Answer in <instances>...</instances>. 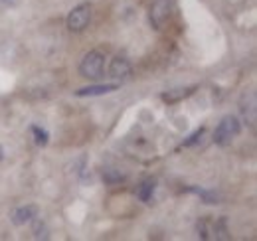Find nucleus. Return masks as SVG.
<instances>
[{"label": "nucleus", "mask_w": 257, "mask_h": 241, "mask_svg": "<svg viewBox=\"0 0 257 241\" xmlns=\"http://www.w3.org/2000/svg\"><path fill=\"white\" fill-rule=\"evenodd\" d=\"M119 89V83H99V85H89L83 89L75 91L77 97H97V95H107Z\"/></svg>", "instance_id": "8"}, {"label": "nucleus", "mask_w": 257, "mask_h": 241, "mask_svg": "<svg viewBox=\"0 0 257 241\" xmlns=\"http://www.w3.org/2000/svg\"><path fill=\"white\" fill-rule=\"evenodd\" d=\"M32 135H34V141H36L38 147H46V145H48L50 135H48L46 129H42V127H38V125H32Z\"/></svg>", "instance_id": "13"}, {"label": "nucleus", "mask_w": 257, "mask_h": 241, "mask_svg": "<svg viewBox=\"0 0 257 241\" xmlns=\"http://www.w3.org/2000/svg\"><path fill=\"white\" fill-rule=\"evenodd\" d=\"M89 20H91V6L89 4H79L67 14L65 24H67L69 32H83L87 28Z\"/></svg>", "instance_id": "4"}, {"label": "nucleus", "mask_w": 257, "mask_h": 241, "mask_svg": "<svg viewBox=\"0 0 257 241\" xmlns=\"http://www.w3.org/2000/svg\"><path fill=\"white\" fill-rule=\"evenodd\" d=\"M188 192L192 194H198L202 198L204 204H220L222 202V196L218 192H212V190H204V188H196V186H190Z\"/></svg>", "instance_id": "9"}, {"label": "nucleus", "mask_w": 257, "mask_h": 241, "mask_svg": "<svg viewBox=\"0 0 257 241\" xmlns=\"http://www.w3.org/2000/svg\"><path fill=\"white\" fill-rule=\"evenodd\" d=\"M202 135H204V127H202V129H198V131H194L192 135L188 137V141H184V143H182V147H186V149H188V147H194L196 143H200Z\"/></svg>", "instance_id": "14"}, {"label": "nucleus", "mask_w": 257, "mask_h": 241, "mask_svg": "<svg viewBox=\"0 0 257 241\" xmlns=\"http://www.w3.org/2000/svg\"><path fill=\"white\" fill-rule=\"evenodd\" d=\"M192 93H194V87H190V89H172L168 91V93H162L161 99L166 101V103H176V101H180V99H184V97H188Z\"/></svg>", "instance_id": "11"}, {"label": "nucleus", "mask_w": 257, "mask_h": 241, "mask_svg": "<svg viewBox=\"0 0 257 241\" xmlns=\"http://www.w3.org/2000/svg\"><path fill=\"white\" fill-rule=\"evenodd\" d=\"M241 133V123L233 115H225L224 119L218 123L216 131H214V145L218 147H227L235 137H239Z\"/></svg>", "instance_id": "1"}, {"label": "nucleus", "mask_w": 257, "mask_h": 241, "mask_svg": "<svg viewBox=\"0 0 257 241\" xmlns=\"http://www.w3.org/2000/svg\"><path fill=\"white\" fill-rule=\"evenodd\" d=\"M109 73H111V77H115V79H127L128 75H131V63H128L127 58H123V56H117V58H113L111 60V65H109Z\"/></svg>", "instance_id": "6"}, {"label": "nucleus", "mask_w": 257, "mask_h": 241, "mask_svg": "<svg viewBox=\"0 0 257 241\" xmlns=\"http://www.w3.org/2000/svg\"><path fill=\"white\" fill-rule=\"evenodd\" d=\"M153 194H155V180H145L137 188V198L145 204L153 200Z\"/></svg>", "instance_id": "10"}, {"label": "nucleus", "mask_w": 257, "mask_h": 241, "mask_svg": "<svg viewBox=\"0 0 257 241\" xmlns=\"http://www.w3.org/2000/svg\"><path fill=\"white\" fill-rule=\"evenodd\" d=\"M105 69V54L99 50H91L83 56L79 63V75L85 79H99Z\"/></svg>", "instance_id": "2"}, {"label": "nucleus", "mask_w": 257, "mask_h": 241, "mask_svg": "<svg viewBox=\"0 0 257 241\" xmlns=\"http://www.w3.org/2000/svg\"><path fill=\"white\" fill-rule=\"evenodd\" d=\"M0 2H2V4H12L14 0H0Z\"/></svg>", "instance_id": "15"}, {"label": "nucleus", "mask_w": 257, "mask_h": 241, "mask_svg": "<svg viewBox=\"0 0 257 241\" xmlns=\"http://www.w3.org/2000/svg\"><path fill=\"white\" fill-rule=\"evenodd\" d=\"M38 215V208L28 204V206H20L12 211V223L14 225H26L28 221H34Z\"/></svg>", "instance_id": "7"}, {"label": "nucleus", "mask_w": 257, "mask_h": 241, "mask_svg": "<svg viewBox=\"0 0 257 241\" xmlns=\"http://www.w3.org/2000/svg\"><path fill=\"white\" fill-rule=\"evenodd\" d=\"M172 10H174V0H157L151 6V24L155 30H162L168 24Z\"/></svg>", "instance_id": "3"}, {"label": "nucleus", "mask_w": 257, "mask_h": 241, "mask_svg": "<svg viewBox=\"0 0 257 241\" xmlns=\"http://www.w3.org/2000/svg\"><path fill=\"white\" fill-rule=\"evenodd\" d=\"M103 180H105V184H109V186L121 184V182L125 180V174H121V172L115 170V168H107V170L103 172Z\"/></svg>", "instance_id": "12"}, {"label": "nucleus", "mask_w": 257, "mask_h": 241, "mask_svg": "<svg viewBox=\"0 0 257 241\" xmlns=\"http://www.w3.org/2000/svg\"><path fill=\"white\" fill-rule=\"evenodd\" d=\"M239 111L243 115V120L249 123L251 127H255L257 120V101H255V93L249 91V93H243L241 101H239Z\"/></svg>", "instance_id": "5"}]
</instances>
